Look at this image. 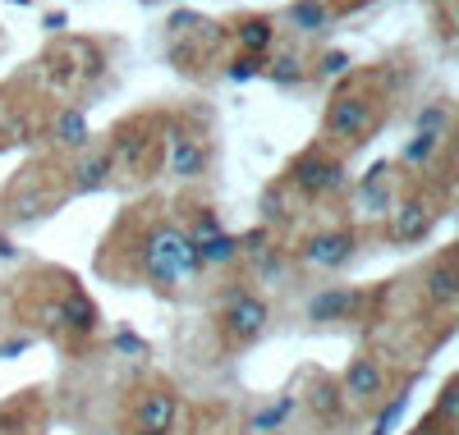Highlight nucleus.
<instances>
[{
    "label": "nucleus",
    "mask_w": 459,
    "mask_h": 435,
    "mask_svg": "<svg viewBox=\"0 0 459 435\" xmlns=\"http://www.w3.org/2000/svg\"><path fill=\"white\" fill-rule=\"evenodd\" d=\"M143 270H147L161 289L179 285L184 275L198 270V261H194V239H188L179 225L152 229V234H147V248H143Z\"/></svg>",
    "instance_id": "f257e3e1"
},
{
    "label": "nucleus",
    "mask_w": 459,
    "mask_h": 435,
    "mask_svg": "<svg viewBox=\"0 0 459 435\" xmlns=\"http://www.w3.org/2000/svg\"><path fill=\"white\" fill-rule=\"evenodd\" d=\"M179 426V394L170 385H147L129 408V435H175Z\"/></svg>",
    "instance_id": "f03ea898"
},
{
    "label": "nucleus",
    "mask_w": 459,
    "mask_h": 435,
    "mask_svg": "<svg viewBox=\"0 0 459 435\" xmlns=\"http://www.w3.org/2000/svg\"><path fill=\"white\" fill-rule=\"evenodd\" d=\"M335 385H340V394H344V404H350V408H372V404L386 399L391 376H386V367H381L377 358L359 353V358H350V367L340 371Z\"/></svg>",
    "instance_id": "7ed1b4c3"
},
{
    "label": "nucleus",
    "mask_w": 459,
    "mask_h": 435,
    "mask_svg": "<svg viewBox=\"0 0 459 435\" xmlns=\"http://www.w3.org/2000/svg\"><path fill=\"white\" fill-rule=\"evenodd\" d=\"M266 326H272V307H266L257 294H230L225 298V330L235 335L239 344H253L266 335Z\"/></svg>",
    "instance_id": "20e7f679"
},
{
    "label": "nucleus",
    "mask_w": 459,
    "mask_h": 435,
    "mask_svg": "<svg viewBox=\"0 0 459 435\" xmlns=\"http://www.w3.org/2000/svg\"><path fill=\"white\" fill-rule=\"evenodd\" d=\"M354 234L350 229H326V234H313L308 243H303V261L317 266V270H340L354 261Z\"/></svg>",
    "instance_id": "39448f33"
},
{
    "label": "nucleus",
    "mask_w": 459,
    "mask_h": 435,
    "mask_svg": "<svg viewBox=\"0 0 459 435\" xmlns=\"http://www.w3.org/2000/svg\"><path fill=\"white\" fill-rule=\"evenodd\" d=\"M368 129H372V106H368L363 97H335V106H331V115H326V133L359 142Z\"/></svg>",
    "instance_id": "423d86ee"
},
{
    "label": "nucleus",
    "mask_w": 459,
    "mask_h": 435,
    "mask_svg": "<svg viewBox=\"0 0 459 435\" xmlns=\"http://www.w3.org/2000/svg\"><path fill=\"white\" fill-rule=\"evenodd\" d=\"M166 170H170L175 179H198V175L207 170V147H203V138L175 133V138H170V151H166Z\"/></svg>",
    "instance_id": "0eeeda50"
},
{
    "label": "nucleus",
    "mask_w": 459,
    "mask_h": 435,
    "mask_svg": "<svg viewBox=\"0 0 459 435\" xmlns=\"http://www.w3.org/2000/svg\"><path fill=\"white\" fill-rule=\"evenodd\" d=\"M294 179H299L303 192H313V197L344 188V170H340L335 161H326V156H303V161L294 166Z\"/></svg>",
    "instance_id": "6e6552de"
},
{
    "label": "nucleus",
    "mask_w": 459,
    "mask_h": 435,
    "mask_svg": "<svg viewBox=\"0 0 459 435\" xmlns=\"http://www.w3.org/2000/svg\"><path fill=\"white\" fill-rule=\"evenodd\" d=\"M428 229H432V207H428V202H404V207H395L391 234H395L400 243H418Z\"/></svg>",
    "instance_id": "1a4fd4ad"
},
{
    "label": "nucleus",
    "mask_w": 459,
    "mask_h": 435,
    "mask_svg": "<svg viewBox=\"0 0 459 435\" xmlns=\"http://www.w3.org/2000/svg\"><path fill=\"white\" fill-rule=\"evenodd\" d=\"M308 408H313V417H322V422H335L344 408V394H340V385L335 380H326V376H313V385H308Z\"/></svg>",
    "instance_id": "9d476101"
},
{
    "label": "nucleus",
    "mask_w": 459,
    "mask_h": 435,
    "mask_svg": "<svg viewBox=\"0 0 459 435\" xmlns=\"http://www.w3.org/2000/svg\"><path fill=\"white\" fill-rule=\"evenodd\" d=\"M354 303H359L354 289H322V294H313V303H308V321H340V316L350 311Z\"/></svg>",
    "instance_id": "9b49d317"
},
{
    "label": "nucleus",
    "mask_w": 459,
    "mask_h": 435,
    "mask_svg": "<svg viewBox=\"0 0 459 435\" xmlns=\"http://www.w3.org/2000/svg\"><path fill=\"white\" fill-rule=\"evenodd\" d=\"M423 294H428L437 307H455V303H459V280H455V266H450V261H437V266L423 275Z\"/></svg>",
    "instance_id": "f8f14e48"
},
{
    "label": "nucleus",
    "mask_w": 459,
    "mask_h": 435,
    "mask_svg": "<svg viewBox=\"0 0 459 435\" xmlns=\"http://www.w3.org/2000/svg\"><path fill=\"white\" fill-rule=\"evenodd\" d=\"M74 330V335H92L97 330V307L83 298V294H69L65 303H60V330Z\"/></svg>",
    "instance_id": "ddd939ff"
},
{
    "label": "nucleus",
    "mask_w": 459,
    "mask_h": 435,
    "mask_svg": "<svg viewBox=\"0 0 459 435\" xmlns=\"http://www.w3.org/2000/svg\"><path fill=\"white\" fill-rule=\"evenodd\" d=\"M51 133H56V142H65V147H88V138H92V129H88V115H83V110H74V106L56 115Z\"/></svg>",
    "instance_id": "4468645a"
},
{
    "label": "nucleus",
    "mask_w": 459,
    "mask_h": 435,
    "mask_svg": "<svg viewBox=\"0 0 459 435\" xmlns=\"http://www.w3.org/2000/svg\"><path fill=\"white\" fill-rule=\"evenodd\" d=\"M239 252H235V239L230 234H212V239H194V261H198V270H207V266H225V261H235Z\"/></svg>",
    "instance_id": "2eb2a0df"
},
{
    "label": "nucleus",
    "mask_w": 459,
    "mask_h": 435,
    "mask_svg": "<svg viewBox=\"0 0 459 435\" xmlns=\"http://www.w3.org/2000/svg\"><path fill=\"white\" fill-rule=\"evenodd\" d=\"M299 408V399L294 394H285V399H276V404H266L262 413H253V422H248V431L253 435H276L285 422H290V413Z\"/></svg>",
    "instance_id": "dca6fc26"
},
{
    "label": "nucleus",
    "mask_w": 459,
    "mask_h": 435,
    "mask_svg": "<svg viewBox=\"0 0 459 435\" xmlns=\"http://www.w3.org/2000/svg\"><path fill=\"white\" fill-rule=\"evenodd\" d=\"M359 192H363V202H368L372 211H386V202H391V166H386V161L372 166L368 179L359 183Z\"/></svg>",
    "instance_id": "f3484780"
},
{
    "label": "nucleus",
    "mask_w": 459,
    "mask_h": 435,
    "mask_svg": "<svg viewBox=\"0 0 459 435\" xmlns=\"http://www.w3.org/2000/svg\"><path fill=\"white\" fill-rule=\"evenodd\" d=\"M272 42H276V23H272V19H248V23H239V47H244L248 55H262Z\"/></svg>",
    "instance_id": "a211bd4d"
},
{
    "label": "nucleus",
    "mask_w": 459,
    "mask_h": 435,
    "mask_svg": "<svg viewBox=\"0 0 459 435\" xmlns=\"http://www.w3.org/2000/svg\"><path fill=\"white\" fill-rule=\"evenodd\" d=\"M326 5H322V0H294V5H290V23L294 28H303V32H317V28H326Z\"/></svg>",
    "instance_id": "6ab92c4d"
},
{
    "label": "nucleus",
    "mask_w": 459,
    "mask_h": 435,
    "mask_svg": "<svg viewBox=\"0 0 459 435\" xmlns=\"http://www.w3.org/2000/svg\"><path fill=\"white\" fill-rule=\"evenodd\" d=\"M441 142H446L441 133H413V142L404 147V161H409V166H428Z\"/></svg>",
    "instance_id": "aec40b11"
},
{
    "label": "nucleus",
    "mask_w": 459,
    "mask_h": 435,
    "mask_svg": "<svg viewBox=\"0 0 459 435\" xmlns=\"http://www.w3.org/2000/svg\"><path fill=\"white\" fill-rule=\"evenodd\" d=\"M110 166H115L110 156H88V161H79V188H101Z\"/></svg>",
    "instance_id": "412c9836"
},
{
    "label": "nucleus",
    "mask_w": 459,
    "mask_h": 435,
    "mask_svg": "<svg viewBox=\"0 0 459 435\" xmlns=\"http://www.w3.org/2000/svg\"><path fill=\"white\" fill-rule=\"evenodd\" d=\"M455 404H459V380H446L441 399H437V413H432V426H455Z\"/></svg>",
    "instance_id": "4be33fe9"
},
{
    "label": "nucleus",
    "mask_w": 459,
    "mask_h": 435,
    "mask_svg": "<svg viewBox=\"0 0 459 435\" xmlns=\"http://www.w3.org/2000/svg\"><path fill=\"white\" fill-rule=\"evenodd\" d=\"M446 129H450V110H446V106L418 110V133H441V138H446Z\"/></svg>",
    "instance_id": "5701e85b"
},
{
    "label": "nucleus",
    "mask_w": 459,
    "mask_h": 435,
    "mask_svg": "<svg viewBox=\"0 0 459 435\" xmlns=\"http://www.w3.org/2000/svg\"><path fill=\"white\" fill-rule=\"evenodd\" d=\"M257 275H262V280H285L290 261H285L276 248H266V252H257Z\"/></svg>",
    "instance_id": "b1692460"
},
{
    "label": "nucleus",
    "mask_w": 459,
    "mask_h": 435,
    "mask_svg": "<svg viewBox=\"0 0 459 435\" xmlns=\"http://www.w3.org/2000/svg\"><path fill=\"white\" fill-rule=\"evenodd\" d=\"M303 73H308V69H303V60H299V55H281V60H276V69H272V78H276L281 88L303 83Z\"/></svg>",
    "instance_id": "393cba45"
},
{
    "label": "nucleus",
    "mask_w": 459,
    "mask_h": 435,
    "mask_svg": "<svg viewBox=\"0 0 459 435\" xmlns=\"http://www.w3.org/2000/svg\"><path fill=\"white\" fill-rule=\"evenodd\" d=\"M235 252H239V257H257V252H266V229L257 225V229L239 234V239H235Z\"/></svg>",
    "instance_id": "a878e982"
},
{
    "label": "nucleus",
    "mask_w": 459,
    "mask_h": 435,
    "mask_svg": "<svg viewBox=\"0 0 459 435\" xmlns=\"http://www.w3.org/2000/svg\"><path fill=\"white\" fill-rule=\"evenodd\" d=\"M257 73H262V60L257 55H244V60H235V64L225 69L230 83H248V78H257Z\"/></svg>",
    "instance_id": "bb28decb"
},
{
    "label": "nucleus",
    "mask_w": 459,
    "mask_h": 435,
    "mask_svg": "<svg viewBox=\"0 0 459 435\" xmlns=\"http://www.w3.org/2000/svg\"><path fill=\"white\" fill-rule=\"evenodd\" d=\"M115 353H134V358H143V353H147V344H143L134 330H120V335H115Z\"/></svg>",
    "instance_id": "cd10ccee"
},
{
    "label": "nucleus",
    "mask_w": 459,
    "mask_h": 435,
    "mask_svg": "<svg viewBox=\"0 0 459 435\" xmlns=\"http://www.w3.org/2000/svg\"><path fill=\"white\" fill-rule=\"evenodd\" d=\"M344 69H350V55H344V51H331V55L322 60V78H340Z\"/></svg>",
    "instance_id": "c85d7f7f"
},
{
    "label": "nucleus",
    "mask_w": 459,
    "mask_h": 435,
    "mask_svg": "<svg viewBox=\"0 0 459 435\" xmlns=\"http://www.w3.org/2000/svg\"><path fill=\"white\" fill-rule=\"evenodd\" d=\"M198 23H203L198 14H188V10H179V14H170V23H166V28H170V32H188V28H198Z\"/></svg>",
    "instance_id": "c756f323"
},
{
    "label": "nucleus",
    "mask_w": 459,
    "mask_h": 435,
    "mask_svg": "<svg viewBox=\"0 0 459 435\" xmlns=\"http://www.w3.org/2000/svg\"><path fill=\"white\" fill-rule=\"evenodd\" d=\"M409 435H450V431H441V426L428 422V426H418V431H409Z\"/></svg>",
    "instance_id": "7c9ffc66"
},
{
    "label": "nucleus",
    "mask_w": 459,
    "mask_h": 435,
    "mask_svg": "<svg viewBox=\"0 0 459 435\" xmlns=\"http://www.w3.org/2000/svg\"><path fill=\"white\" fill-rule=\"evenodd\" d=\"M14 5H32V0H14Z\"/></svg>",
    "instance_id": "2f4dec72"
}]
</instances>
